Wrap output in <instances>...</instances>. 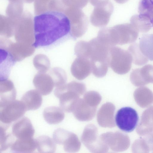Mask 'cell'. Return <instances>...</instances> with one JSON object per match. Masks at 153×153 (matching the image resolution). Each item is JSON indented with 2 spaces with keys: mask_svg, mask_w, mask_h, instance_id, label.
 <instances>
[{
  "mask_svg": "<svg viewBox=\"0 0 153 153\" xmlns=\"http://www.w3.org/2000/svg\"><path fill=\"white\" fill-rule=\"evenodd\" d=\"M65 11H48L35 16L34 47L49 46L70 33V22Z\"/></svg>",
  "mask_w": 153,
  "mask_h": 153,
  "instance_id": "cell-1",
  "label": "cell"
},
{
  "mask_svg": "<svg viewBox=\"0 0 153 153\" xmlns=\"http://www.w3.org/2000/svg\"><path fill=\"white\" fill-rule=\"evenodd\" d=\"M89 42V59L92 72L97 77H103L106 74L109 66L110 51L113 46L106 43L97 37L92 39Z\"/></svg>",
  "mask_w": 153,
  "mask_h": 153,
  "instance_id": "cell-2",
  "label": "cell"
},
{
  "mask_svg": "<svg viewBox=\"0 0 153 153\" xmlns=\"http://www.w3.org/2000/svg\"><path fill=\"white\" fill-rule=\"evenodd\" d=\"M102 31L104 37L113 46L134 42L138 37L139 32L132 24L129 23L104 28Z\"/></svg>",
  "mask_w": 153,
  "mask_h": 153,
  "instance_id": "cell-3",
  "label": "cell"
},
{
  "mask_svg": "<svg viewBox=\"0 0 153 153\" xmlns=\"http://www.w3.org/2000/svg\"><path fill=\"white\" fill-rule=\"evenodd\" d=\"M86 90L83 83L73 81L56 88L54 92L55 95L59 99V105L64 111L69 112L72 110L73 105V98L77 94H82Z\"/></svg>",
  "mask_w": 153,
  "mask_h": 153,
  "instance_id": "cell-4",
  "label": "cell"
},
{
  "mask_svg": "<svg viewBox=\"0 0 153 153\" xmlns=\"http://www.w3.org/2000/svg\"><path fill=\"white\" fill-rule=\"evenodd\" d=\"M132 58L128 51L119 47H112L110 51L109 66L113 71L119 74H124L130 70Z\"/></svg>",
  "mask_w": 153,
  "mask_h": 153,
  "instance_id": "cell-5",
  "label": "cell"
},
{
  "mask_svg": "<svg viewBox=\"0 0 153 153\" xmlns=\"http://www.w3.org/2000/svg\"><path fill=\"white\" fill-rule=\"evenodd\" d=\"M65 12L70 22V34L74 38L82 36L86 32L88 21L86 16L81 9L69 7Z\"/></svg>",
  "mask_w": 153,
  "mask_h": 153,
  "instance_id": "cell-6",
  "label": "cell"
},
{
  "mask_svg": "<svg viewBox=\"0 0 153 153\" xmlns=\"http://www.w3.org/2000/svg\"><path fill=\"white\" fill-rule=\"evenodd\" d=\"M114 9L109 0H100L94 6L90 17L91 24L95 27H103L108 23Z\"/></svg>",
  "mask_w": 153,
  "mask_h": 153,
  "instance_id": "cell-7",
  "label": "cell"
},
{
  "mask_svg": "<svg viewBox=\"0 0 153 153\" xmlns=\"http://www.w3.org/2000/svg\"><path fill=\"white\" fill-rule=\"evenodd\" d=\"M27 110L21 101L15 100L6 103L0 102L1 123L10 124L23 116Z\"/></svg>",
  "mask_w": 153,
  "mask_h": 153,
  "instance_id": "cell-8",
  "label": "cell"
},
{
  "mask_svg": "<svg viewBox=\"0 0 153 153\" xmlns=\"http://www.w3.org/2000/svg\"><path fill=\"white\" fill-rule=\"evenodd\" d=\"M139 117L136 111L129 107H123L117 111L115 121L118 127L127 132L132 131L136 127Z\"/></svg>",
  "mask_w": 153,
  "mask_h": 153,
  "instance_id": "cell-9",
  "label": "cell"
},
{
  "mask_svg": "<svg viewBox=\"0 0 153 153\" xmlns=\"http://www.w3.org/2000/svg\"><path fill=\"white\" fill-rule=\"evenodd\" d=\"M34 133L35 130L30 120L26 117H23L17 120L12 127V133L17 139L33 138Z\"/></svg>",
  "mask_w": 153,
  "mask_h": 153,
  "instance_id": "cell-10",
  "label": "cell"
},
{
  "mask_svg": "<svg viewBox=\"0 0 153 153\" xmlns=\"http://www.w3.org/2000/svg\"><path fill=\"white\" fill-rule=\"evenodd\" d=\"M132 83L136 86L153 83V65L147 64L134 70L130 75Z\"/></svg>",
  "mask_w": 153,
  "mask_h": 153,
  "instance_id": "cell-11",
  "label": "cell"
},
{
  "mask_svg": "<svg viewBox=\"0 0 153 153\" xmlns=\"http://www.w3.org/2000/svg\"><path fill=\"white\" fill-rule=\"evenodd\" d=\"M71 70L73 76L77 79L82 80L85 79L92 72L90 59L77 57L73 62Z\"/></svg>",
  "mask_w": 153,
  "mask_h": 153,
  "instance_id": "cell-12",
  "label": "cell"
},
{
  "mask_svg": "<svg viewBox=\"0 0 153 153\" xmlns=\"http://www.w3.org/2000/svg\"><path fill=\"white\" fill-rule=\"evenodd\" d=\"M21 101L27 111L34 110L41 105L42 98L41 94L37 90H32L25 93L22 97Z\"/></svg>",
  "mask_w": 153,
  "mask_h": 153,
  "instance_id": "cell-13",
  "label": "cell"
},
{
  "mask_svg": "<svg viewBox=\"0 0 153 153\" xmlns=\"http://www.w3.org/2000/svg\"><path fill=\"white\" fill-rule=\"evenodd\" d=\"M37 147L36 140L16 139L10 147L11 151L17 153H32Z\"/></svg>",
  "mask_w": 153,
  "mask_h": 153,
  "instance_id": "cell-14",
  "label": "cell"
},
{
  "mask_svg": "<svg viewBox=\"0 0 153 153\" xmlns=\"http://www.w3.org/2000/svg\"><path fill=\"white\" fill-rule=\"evenodd\" d=\"M45 121L50 124H56L61 122L64 118V114L59 107L51 106L45 108L43 112Z\"/></svg>",
  "mask_w": 153,
  "mask_h": 153,
  "instance_id": "cell-15",
  "label": "cell"
},
{
  "mask_svg": "<svg viewBox=\"0 0 153 153\" xmlns=\"http://www.w3.org/2000/svg\"><path fill=\"white\" fill-rule=\"evenodd\" d=\"M2 81L0 84V102H8L15 100L16 91L13 84L6 80Z\"/></svg>",
  "mask_w": 153,
  "mask_h": 153,
  "instance_id": "cell-16",
  "label": "cell"
},
{
  "mask_svg": "<svg viewBox=\"0 0 153 153\" xmlns=\"http://www.w3.org/2000/svg\"><path fill=\"white\" fill-rule=\"evenodd\" d=\"M131 23L138 30L142 33L147 32L152 27V21L148 17L139 14L132 16L130 20Z\"/></svg>",
  "mask_w": 153,
  "mask_h": 153,
  "instance_id": "cell-17",
  "label": "cell"
},
{
  "mask_svg": "<svg viewBox=\"0 0 153 153\" xmlns=\"http://www.w3.org/2000/svg\"><path fill=\"white\" fill-rule=\"evenodd\" d=\"M139 45L143 54L150 60L153 61V34L143 35Z\"/></svg>",
  "mask_w": 153,
  "mask_h": 153,
  "instance_id": "cell-18",
  "label": "cell"
},
{
  "mask_svg": "<svg viewBox=\"0 0 153 153\" xmlns=\"http://www.w3.org/2000/svg\"><path fill=\"white\" fill-rule=\"evenodd\" d=\"M37 149L39 153H53L56 149V143L48 136L43 135L36 139Z\"/></svg>",
  "mask_w": 153,
  "mask_h": 153,
  "instance_id": "cell-19",
  "label": "cell"
},
{
  "mask_svg": "<svg viewBox=\"0 0 153 153\" xmlns=\"http://www.w3.org/2000/svg\"><path fill=\"white\" fill-rule=\"evenodd\" d=\"M2 123L0 124V152L4 151L10 147L15 141L12 133H7L10 124Z\"/></svg>",
  "mask_w": 153,
  "mask_h": 153,
  "instance_id": "cell-20",
  "label": "cell"
},
{
  "mask_svg": "<svg viewBox=\"0 0 153 153\" xmlns=\"http://www.w3.org/2000/svg\"><path fill=\"white\" fill-rule=\"evenodd\" d=\"M128 51L131 54L133 63L137 65H143L149 62V59L141 51L139 44L134 43L131 45Z\"/></svg>",
  "mask_w": 153,
  "mask_h": 153,
  "instance_id": "cell-21",
  "label": "cell"
},
{
  "mask_svg": "<svg viewBox=\"0 0 153 153\" xmlns=\"http://www.w3.org/2000/svg\"><path fill=\"white\" fill-rule=\"evenodd\" d=\"M139 14L146 16L153 20V3L151 0H140L138 6Z\"/></svg>",
  "mask_w": 153,
  "mask_h": 153,
  "instance_id": "cell-22",
  "label": "cell"
},
{
  "mask_svg": "<svg viewBox=\"0 0 153 153\" xmlns=\"http://www.w3.org/2000/svg\"><path fill=\"white\" fill-rule=\"evenodd\" d=\"M66 5L70 7L82 9L85 7L89 0H63Z\"/></svg>",
  "mask_w": 153,
  "mask_h": 153,
  "instance_id": "cell-23",
  "label": "cell"
},
{
  "mask_svg": "<svg viewBox=\"0 0 153 153\" xmlns=\"http://www.w3.org/2000/svg\"><path fill=\"white\" fill-rule=\"evenodd\" d=\"M117 3L123 4L127 2L128 0H114Z\"/></svg>",
  "mask_w": 153,
  "mask_h": 153,
  "instance_id": "cell-24",
  "label": "cell"
},
{
  "mask_svg": "<svg viewBox=\"0 0 153 153\" xmlns=\"http://www.w3.org/2000/svg\"><path fill=\"white\" fill-rule=\"evenodd\" d=\"M151 1H152V2H153V0H151Z\"/></svg>",
  "mask_w": 153,
  "mask_h": 153,
  "instance_id": "cell-25",
  "label": "cell"
}]
</instances>
